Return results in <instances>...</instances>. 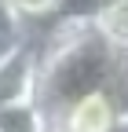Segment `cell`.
<instances>
[{
	"instance_id": "obj_1",
	"label": "cell",
	"mask_w": 128,
	"mask_h": 132,
	"mask_svg": "<svg viewBox=\"0 0 128 132\" xmlns=\"http://www.w3.org/2000/svg\"><path fill=\"white\" fill-rule=\"evenodd\" d=\"M40 70H44V48L37 33H29L15 52L0 59V106L33 103L40 95Z\"/></svg>"
},
{
	"instance_id": "obj_2",
	"label": "cell",
	"mask_w": 128,
	"mask_h": 132,
	"mask_svg": "<svg viewBox=\"0 0 128 132\" xmlns=\"http://www.w3.org/2000/svg\"><path fill=\"white\" fill-rule=\"evenodd\" d=\"M121 118H124V110L117 106V99L106 88H95V92L81 95L77 103H70L55 121L66 125L70 132H110Z\"/></svg>"
},
{
	"instance_id": "obj_3",
	"label": "cell",
	"mask_w": 128,
	"mask_h": 132,
	"mask_svg": "<svg viewBox=\"0 0 128 132\" xmlns=\"http://www.w3.org/2000/svg\"><path fill=\"white\" fill-rule=\"evenodd\" d=\"M48 128H51V118L37 99L0 106V132H48Z\"/></svg>"
},
{
	"instance_id": "obj_4",
	"label": "cell",
	"mask_w": 128,
	"mask_h": 132,
	"mask_svg": "<svg viewBox=\"0 0 128 132\" xmlns=\"http://www.w3.org/2000/svg\"><path fill=\"white\" fill-rule=\"evenodd\" d=\"M92 26L99 29V37L106 44H114L117 52H128V0H110L106 11Z\"/></svg>"
},
{
	"instance_id": "obj_5",
	"label": "cell",
	"mask_w": 128,
	"mask_h": 132,
	"mask_svg": "<svg viewBox=\"0 0 128 132\" xmlns=\"http://www.w3.org/2000/svg\"><path fill=\"white\" fill-rule=\"evenodd\" d=\"M26 37H29V26L22 22V15L15 11L7 0H0V59L7 52H15Z\"/></svg>"
},
{
	"instance_id": "obj_6",
	"label": "cell",
	"mask_w": 128,
	"mask_h": 132,
	"mask_svg": "<svg viewBox=\"0 0 128 132\" xmlns=\"http://www.w3.org/2000/svg\"><path fill=\"white\" fill-rule=\"evenodd\" d=\"M106 4H110V0H59L51 22H88L92 26L106 11Z\"/></svg>"
},
{
	"instance_id": "obj_7",
	"label": "cell",
	"mask_w": 128,
	"mask_h": 132,
	"mask_svg": "<svg viewBox=\"0 0 128 132\" xmlns=\"http://www.w3.org/2000/svg\"><path fill=\"white\" fill-rule=\"evenodd\" d=\"M7 4L22 15V22L29 26V33H40L44 26H51L59 0H7Z\"/></svg>"
},
{
	"instance_id": "obj_8",
	"label": "cell",
	"mask_w": 128,
	"mask_h": 132,
	"mask_svg": "<svg viewBox=\"0 0 128 132\" xmlns=\"http://www.w3.org/2000/svg\"><path fill=\"white\" fill-rule=\"evenodd\" d=\"M110 132H128V114H124V118H121V121H117L114 128H110Z\"/></svg>"
},
{
	"instance_id": "obj_9",
	"label": "cell",
	"mask_w": 128,
	"mask_h": 132,
	"mask_svg": "<svg viewBox=\"0 0 128 132\" xmlns=\"http://www.w3.org/2000/svg\"><path fill=\"white\" fill-rule=\"evenodd\" d=\"M48 132H70L66 125H59V121H51V128H48Z\"/></svg>"
}]
</instances>
